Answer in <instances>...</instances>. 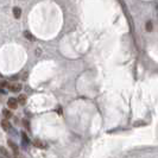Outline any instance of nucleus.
Here are the masks:
<instances>
[{
  "instance_id": "obj_1",
  "label": "nucleus",
  "mask_w": 158,
  "mask_h": 158,
  "mask_svg": "<svg viewBox=\"0 0 158 158\" xmlns=\"http://www.w3.org/2000/svg\"><path fill=\"white\" fill-rule=\"evenodd\" d=\"M7 143H9V146L11 147L13 155H14V156H17V157H18V156H20V155H19V150H18V146H17V145H16V144H14L12 140H9Z\"/></svg>"
},
{
  "instance_id": "obj_2",
  "label": "nucleus",
  "mask_w": 158,
  "mask_h": 158,
  "mask_svg": "<svg viewBox=\"0 0 158 158\" xmlns=\"http://www.w3.org/2000/svg\"><path fill=\"white\" fill-rule=\"evenodd\" d=\"M7 106H9V108H11V110H16V108L18 107V100L14 99V98L9 99V100H7Z\"/></svg>"
},
{
  "instance_id": "obj_3",
  "label": "nucleus",
  "mask_w": 158,
  "mask_h": 158,
  "mask_svg": "<svg viewBox=\"0 0 158 158\" xmlns=\"http://www.w3.org/2000/svg\"><path fill=\"white\" fill-rule=\"evenodd\" d=\"M9 89L11 90V92H20L22 90V84H19V83H11L10 86H9Z\"/></svg>"
},
{
  "instance_id": "obj_4",
  "label": "nucleus",
  "mask_w": 158,
  "mask_h": 158,
  "mask_svg": "<svg viewBox=\"0 0 158 158\" xmlns=\"http://www.w3.org/2000/svg\"><path fill=\"white\" fill-rule=\"evenodd\" d=\"M1 127L5 130V131H10L12 128L11 124H10V121L7 120V119H4V120H1Z\"/></svg>"
},
{
  "instance_id": "obj_5",
  "label": "nucleus",
  "mask_w": 158,
  "mask_h": 158,
  "mask_svg": "<svg viewBox=\"0 0 158 158\" xmlns=\"http://www.w3.org/2000/svg\"><path fill=\"white\" fill-rule=\"evenodd\" d=\"M20 16H22V10L19 7H13V17L16 19H19Z\"/></svg>"
},
{
  "instance_id": "obj_6",
  "label": "nucleus",
  "mask_w": 158,
  "mask_h": 158,
  "mask_svg": "<svg viewBox=\"0 0 158 158\" xmlns=\"http://www.w3.org/2000/svg\"><path fill=\"white\" fill-rule=\"evenodd\" d=\"M34 145L36 147H39V149H45V147H46V145H45L42 140H34Z\"/></svg>"
},
{
  "instance_id": "obj_7",
  "label": "nucleus",
  "mask_w": 158,
  "mask_h": 158,
  "mask_svg": "<svg viewBox=\"0 0 158 158\" xmlns=\"http://www.w3.org/2000/svg\"><path fill=\"white\" fill-rule=\"evenodd\" d=\"M22 139H23V144H24V145H29V143H30V139L27 138L26 133H22Z\"/></svg>"
},
{
  "instance_id": "obj_8",
  "label": "nucleus",
  "mask_w": 158,
  "mask_h": 158,
  "mask_svg": "<svg viewBox=\"0 0 158 158\" xmlns=\"http://www.w3.org/2000/svg\"><path fill=\"white\" fill-rule=\"evenodd\" d=\"M2 114H4V117H5V119H10V118H12V112L11 111H9V110H4L2 111Z\"/></svg>"
},
{
  "instance_id": "obj_9",
  "label": "nucleus",
  "mask_w": 158,
  "mask_h": 158,
  "mask_svg": "<svg viewBox=\"0 0 158 158\" xmlns=\"http://www.w3.org/2000/svg\"><path fill=\"white\" fill-rule=\"evenodd\" d=\"M24 36H25V38H26V39H29V41H32V42L34 41V36L30 34V32H27V31H25V32H24Z\"/></svg>"
},
{
  "instance_id": "obj_10",
  "label": "nucleus",
  "mask_w": 158,
  "mask_h": 158,
  "mask_svg": "<svg viewBox=\"0 0 158 158\" xmlns=\"http://www.w3.org/2000/svg\"><path fill=\"white\" fill-rule=\"evenodd\" d=\"M18 103H20V105H25V101H26V98H25V95H20L18 99Z\"/></svg>"
},
{
  "instance_id": "obj_11",
  "label": "nucleus",
  "mask_w": 158,
  "mask_h": 158,
  "mask_svg": "<svg viewBox=\"0 0 158 158\" xmlns=\"http://www.w3.org/2000/svg\"><path fill=\"white\" fill-rule=\"evenodd\" d=\"M146 30H147V31H151V30H152V23H151V22H147Z\"/></svg>"
},
{
  "instance_id": "obj_12",
  "label": "nucleus",
  "mask_w": 158,
  "mask_h": 158,
  "mask_svg": "<svg viewBox=\"0 0 158 158\" xmlns=\"http://www.w3.org/2000/svg\"><path fill=\"white\" fill-rule=\"evenodd\" d=\"M24 125H25V127H27V128H30V125H29V121H24Z\"/></svg>"
},
{
  "instance_id": "obj_13",
  "label": "nucleus",
  "mask_w": 158,
  "mask_h": 158,
  "mask_svg": "<svg viewBox=\"0 0 158 158\" xmlns=\"http://www.w3.org/2000/svg\"><path fill=\"white\" fill-rule=\"evenodd\" d=\"M0 158H2V157H0Z\"/></svg>"
}]
</instances>
